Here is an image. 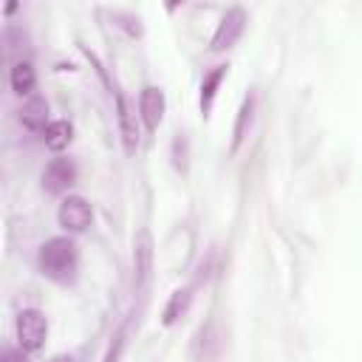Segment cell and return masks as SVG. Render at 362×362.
Wrapping results in <instances>:
<instances>
[{
  "mask_svg": "<svg viewBox=\"0 0 362 362\" xmlns=\"http://www.w3.org/2000/svg\"><path fill=\"white\" fill-rule=\"evenodd\" d=\"M226 74V65H215L209 74H204V82H201V113L206 116L212 102H215V93H218V85Z\"/></svg>",
  "mask_w": 362,
  "mask_h": 362,
  "instance_id": "5bb4252c",
  "label": "cell"
},
{
  "mask_svg": "<svg viewBox=\"0 0 362 362\" xmlns=\"http://www.w3.org/2000/svg\"><path fill=\"white\" fill-rule=\"evenodd\" d=\"M221 354H223V331L215 320H209L192 337V359L195 362H218Z\"/></svg>",
  "mask_w": 362,
  "mask_h": 362,
  "instance_id": "3957f363",
  "label": "cell"
},
{
  "mask_svg": "<svg viewBox=\"0 0 362 362\" xmlns=\"http://www.w3.org/2000/svg\"><path fill=\"white\" fill-rule=\"evenodd\" d=\"M8 82H11V90L17 96H31V90L37 85V74H34L31 59H14L8 68Z\"/></svg>",
  "mask_w": 362,
  "mask_h": 362,
  "instance_id": "8fae6325",
  "label": "cell"
},
{
  "mask_svg": "<svg viewBox=\"0 0 362 362\" xmlns=\"http://www.w3.org/2000/svg\"><path fill=\"white\" fill-rule=\"evenodd\" d=\"M17 119H20V124H23L25 130H31V133H45V127L51 124V122H48V102H45L42 96H28V99L20 105V110H17Z\"/></svg>",
  "mask_w": 362,
  "mask_h": 362,
  "instance_id": "ba28073f",
  "label": "cell"
},
{
  "mask_svg": "<svg viewBox=\"0 0 362 362\" xmlns=\"http://www.w3.org/2000/svg\"><path fill=\"white\" fill-rule=\"evenodd\" d=\"M14 331H17V342L23 351H37L42 348L45 342V334H48V320L40 308H23L17 314V322H14Z\"/></svg>",
  "mask_w": 362,
  "mask_h": 362,
  "instance_id": "7a4b0ae2",
  "label": "cell"
},
{
  "mask_svg": "<svg viewBox=\"0 0 362 362\" xmlns=\"http://www.w3.org/2000/svg\"><path fill=\"white\" fill-rule=\"evenodd\" d=\"M48 362H74V359H71L68 354H57V356H54V359H48Z\"/></svg>",
  "mask_w": 362,
  "mask_h": 362,
  "instance_id": "ac0fdd59",
  "label": "cell"
},
{
  "mask_svg": "<svg viewBox=\"0 0 362 362\" xmlns=\"http://www.w3.org/2000/svg\"><path fill=\"white\" fill-rule=\"evenodd\" d=\"M76 181V164L71 158H54L48 161V167L42 170V189L51 192V195H59L65 192L71 184Z\"/></svg>",
  "mask_w": 362,
  "mask_h": 362,
  "instance_id": "8992f818",
  "label": "cell"
},
{
  "mask_svg": "<svg viewBox=\"0 0 362 362\" xmlns=\"http://www.w3.org/2000/svg\"><path fill=\"white\" fill-rule=\"evenodd\" d=\"M173 164H175V170L187 173V139L184 136H175V141H173Z\"/></svg>",
  "mask_w": 362,
  "mask_h": 362,
  "instance_id": "2e32d148",
  "label": "cell"
},
{
  "mask_svg": "<svg viewBox=\"0 0 362 362\" xmlns=\"http://www.w3.org/2000/svg\"><path fill=\"white\" fill-rule=\"evenodd\" d=\"M243 28H246V11H243L240 6H232V8L221 17V23H218V28H215V34H212V51H226V48H232V45L240 40Z\"/></svg>",
  "mask_w": 362,
  "mask_h": 362,
  "instance_id": "277c9868",
  "label": "cell"
},
{
  "mask_svg": "<svg viewBox=\"0 0 362 362\" xmlns=\"http://www.w3.org/2000/svg\"><path fill=\"white\" fill-rule=\"evenodd\" d=\"M71 139H74V127L68 119H54L42 133V141L48 150H62L71 144Z\"/></svg>",
  "mask_w": 362,
  "mask_h": 362,
  "instance_id": "4fadbf2b",
  "label": "cell"
},
{
  "mask_svg": "<svg viewBox=\"0 0 362 362\" xmlns=\"http://www.w3.org/2000/svg\"><path fill=\"white\" fill-rule=\"evenodd\" d=\"M133 266H136V274H139V283L147 280L150 269H153V243H150V235L141 232L139 240L133 243Z\"/></svg>",
  "mask_w": 362,
  "mask_h": 362,
  "instance_id": "7c38bea8",
  "label": "cell"
},
{
  "mask_svg": "<svg viewBox=\"0 0 362 362\" xmlns=\"http://www.w3.org/2000/svg\"><path fill=\"white\" fill-rule=\"evenodd\" d=\"M189 300H192L189 288H175V291H173V297H170V300H167V305H164L161 322H164V325H173V322H178V317H184V314H187V308H189Z\"/></svg>",
  "mask_w": 362,
  "mask_h": 362,
  "instance_id": "9a60e30c",
  "label": "cell"
},
{
  "mask_svg": "<svg viewBox=\"0 0 362 362\" xmlns=\"http://www.w3.org/2000/svg\"><path fill=\"white\" fill-rule=\"evenodd\" d=\"M0 362H28V356L23 354V348H6Z\"/></svg>",
  "mask_w": 362,
  "mask_h": 362,
  "instance_id": "e0dca14e",
  "label": "cell"
},
{
  "mask_svg": "<svg viewBox=\"0 0 362 362\" xmlns=\"http://www.w3.org/2000/svg\"><path fill=\"white\" fill-rule=\"evenodd\" d=\"M37 266L40 272L54 280V283H71L76 277V266H79V252H76V243L71 238H48L42 246H40V255H37Z\"/></svg>",
  "mask_w": 362,
  "mask_h": 362,
  "instance_id": "6da1fadb",
  "label": "cell"
},
{
  "mask_svg": "<svg viewBox=\"0 0 362 362\" xmlns=\"http://www.w3.org/2000/svg\"><path fill=\"white\" fill-rule=\"evenodd\" d=\"M164 107H167V102H164L161 88H156V85H144L141 93H139V116H141V122H144L147 130H156V127L161 124V119H164Z\"/></svg>",
  "mask_w": 362,
  "mask_h": 362,
  "instance_id": "52a82bcc",
  "label": "cell"
},
{
  "mask_svg": "<svg viewBox=\"0 0 362 362\" xmlns=\"http://www.w3.org/2000/svg\"><path fill=\"white\" fill-rule=\"evenodd\" d=\"M116 116H119V133H122V144L127 153H136L139 147V124H136V113L130 107V102L116 93Z\"/></svg>",
  "mask_w": 362,
  "mask_h": 362,
  "instance_id": "9c48e42d",
  "label": "cell"
},
{
  "mask_svg": "<svg viewBox=\"0 0 362 362\" xmlns=\"http://www.w3.org/2000/svg\"><path fill=\"white\" fill-rule=\"evenodd\" d=\"M57 218H59V226L62 229H68V232H85L90 226L93 209H90V204L82 195H68V198H62Z\"/></svg>",
  "mask_w": 362,
  "mask_h": 362,
  "instance_id": "5b68a950",
  "label": "cell"
},
{
  "mask_svg": "<svg viewBox=\"0 0 362 362\" xmlns=\"http://www.w3.org/2000/svg\"><path fill=\"white\" fill-rule=\"evenodd\" d=\"M255 105H257V96H255V90H249L243 96L240 107H238V119H235V127H232V153H238V147L249 136V127H252V119H255Z\"/></svg>",
  "mask_w": 362,
  "mask_h": 362,
  "instance_id": "30bf717a",
  "label": "cell"
}]
</instances>
